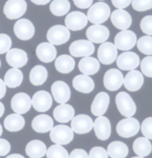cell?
Segmentation results:
<instances>
[{"label": "cell", "instance_id": "15", "mask_svg": "<svg viewBox=\"0 0 152 158\" xmlns=\"http://www.w3.org/2000/svg\"><path fill=\"white\" fill-rule=\"evenodd\" d=\"M11 106L15 113L25 114L31 108V99L28 94L25 93H16L11 99Z\"/></svg>", "mask_w": 152, "mask_h": 158}, {"label": "cell", "instance_id": "54", "mask_svg": "<svg viewBox=\"0 0 152 158\" xmlns=\"http://www.w3.org/2000/svg\"><path fill=\"white\" fill-rule=\"evenodd\" d=\"M132 158H144L143 157H140V156H138V157H132Z\"/></svg>", "mask_w": 152, "mask_h": 158}, {"label": "cell", "instance_id": "37", "mask_svg": "<svg viewBox=\"0 0 152 158\" xmlns=\"http://www.w3.org/2000/svg\"><path fill=\"white\" fill-rule=\"evenodd\" d=\"M139 51L145 55H152V37L151 35H144L136 41Z\"/></svg>", "mask_w": 152, "mask_h": 158}, {"label": "cell", "instance_id": "7", "mask_svg": "<svg viewBox=\"0 0 152 158\" xmlns=\"http://www.w3.org/2000/svg\"><path fill=\"white\" fill-rule=\"evenodd\" d=\"M136 35L134 32L125 30L117 33L114 38V45L118 50L123 51L130 50L136 44Z\"/></svg>", "mask_w": 152, "mask_h": 158}, {"label": "cell", "instance_id": "6", "mask_svg": "<svg viewBox=\"0 0 152 158\" xmlns=\"http://www.w3.org/2000/svg\"><path fill=\"white\" fill-rule=\"evenodd\" d=\"M71 38V33L67 27L63 25H54L48 30L47 39L53 45H62L68 42Z\"/></svg>", "mask_w": 152, "mask_h": 158}, {"label": "cell", "instance_id": "36", "mask_svg": "<svg viewBox=\"0 0 152 158\" xmlns=\"http://www.w3.org/2000/svg\"><path fill=\"white\" fill-rule=\"evenodd\" d=\"M71 9V3L68 0H54L50 5L51 14L56 16H63Z\"/></svg>", "mask_w": 152, "mask_h": 158}, {"label": "cell", "instance_id": "17", "mask_svg": "<svg viewBox=\"0 0 152 158\" xmlns=\"http://www.w3.org/2000/svg\"><path fill=\"white\" fill-rule=\"evenodd\" d=\"M110 32L105 26L101 24H94L86 31V36L92 43L100 44L105 42L109 38Z\"/></svg>", "mask_w": 152, "mask_h": 158}, {"label": "cell", "instance_id": "10", "mask_svg": "<svg viewBox=\"0 0 152 158\" xmlns=\"http://www.w3.org/2000/svg\"><path fill=\"white\" fill-rule=\"evenodd\" d=\"M71 127L73 131L78 135H84L90 132L94 127V121L87 114H78L71 120Z\"/></svg>", "mask_w": 152, "mask_h": 158}, {"label": "cell", "instance_id": "33", "mask_svg": "<svg viewBox=\"0 0 152 158\" xmlns=\"http://www.w3.org/2000/svg\"><path fill=\"white\" fill-rule=\"evenodd\" d=\"M107 152L111 158H125L128 155V148L123 142L113 141L108 146Z\"/></svg>", "mask_w": 152, "mask_h": 158}, {"label": "cell", "instance_id": "50", "mask_svg": "<svg viewBox=\"0 0 152 158\" xmlns=\"http://www.w3.org/2000/svg\"><path fill=\"white\" fill-rule=\"evenodd\" d=\"M31 2L37 5H45L51 2V0H30Z\"/></svg>", "mask_w": 152, "mask_h": 158}, {"label": "cell", "instance_id": "44", "mask_svg": "<svg viewBox=\"0 0 152 158\" xmlns=\"http://www.w3.org/2000/svg\"><path fill=\"white\" fill-rule=\"evenodd\" d=\"M89 158H108V152L104 148L95 146L89 152Z\"/></svg>", "mask_w": 152, "mask_h": 158}, {"label": "cell", "instance_id": "25", "mask_svg": "<svg viewBox=\"0 0 152 158\" xmlns=\"http://www.w3.org/2000/svg\"><path fill=\"white\" fill-rule=\"evenodd\" d=\"M53 115L57 122L62 123H68L74 117L75 110L71 105L62 103L55 107Z\"/></svg>", "mask_w": 152, "mask_h": 158}, {"label": "cell", "instance_id": "9", "mask_svg": "<svg viewBox=\"0 0 152 158\" xmlns=\"http://www.w3.org/2000/svg\"><path fill=\"white\" fill-rule=\"evenodd\" d=\"M117 48L111 42H103L98 48L97 56L99 61L105 65L113 64L117 59Z\"/></svg>", "mask_w": 152, "mask_h": 158}, {"label": "cell", "instance_id": "21", "mask_svg": "<svg viewBox=\"0 0 152 158\" xmlns=\"http://www.w3.org/2000/svg\"><path fill=\"white\" fill-rule=\"evenodd\" d=\"M94 129L96 138L100 140H107L111 134V122L105 116H99L94 123Z\"/></svg>", "mask_w": 152, "mask_h": 158}, {"label": "cell", "instance_id": "34", "mask_svg": "<svg viewBox=\"0 0 152 158\" xmlns=\"http://www.w3.org/2000/svg\"><path fill=\"white\" fill-rule=\"evenodd\" d=\"M47 70L44 66L37 65L30 72V81L34 86H41L47 81Z\"/></svg>", "mask_w": 152, "mask_h": 158}, {"label": "cell", "instance_id": "52", "mask_svg": "<svg viewBox=\"0 0 152 158\" xmlns=\"http://www.w3.org/2000/svg\"><path fill=\"white\" fill-rule=\"evenodd\" d=\"M5 113V106L2 102H0V118L2 117V115Z\"/></svg>", "mask_w": 152, "mask_h": 158}, {"label": "cell", "instance_id": "38", "mask_svg": "<svg viewBox=\"0 0 152 158\" xmlns=\"http://www.w3.org/2000/svg\"><path fill=\"white\" fill-rule=\"evenodd\" d=\"M47 158H69L67 150L61 145H53L50 146L46 152Z\"/></svg>", "mask_w": 152, "mask_h": 158}, {"label": "cell", "instance_id": "12", "mask_svg": "<svg viewBox=\"0 0 152 158\" xmlns=\"http://www.w3.org/2000/svg\"><path fill=\"white\" fill-rule=\"evenodd\" d=\"M14 31L19 39L28 41L33 38L35 33V27L30 20L27 19H21L15 23Z\"/></svg>", "mask_w": 152, "mask_h": 158}, {"label": "cell", "instance_id": "23", "mask_svg": "<svg viewBox=\"0 0 152 158\" xmlns=\"http://www.w3.org/2000/svg\"><path fill=\"white\" fill-rule=\"evenodd\" d=\"M125 89L130 92H136L142 88L144 84V77L140 71L131 70L123 80Z\"/></svg>", "mask_w": 152, "mask_h": 158}, {"label": "cell", "instance_id": "2", "mask_svg": "<svg viewBox=\"0 0 152 158\" xmlns=\"http://www.w3.org/2000/svg\"><path fill=\"white\" fill-rule=\"evenodd\" d=\"M116 105L123 116L126 118L132 117L136 112V103L132 98L125 92H120L116 95Z\"/></svg>", "mask_w": 152, "mask_h": 158}, {"label": "cell", "instance_id": "4", "mask_svg": "<svg viewBox=\"0 0 152 158\" xmlns=\"http://www.w3.org/2000/svg\"><path fill=\"white\" fill-rule=\"evenodd\" d=\"M51 140L55 144L68 145L74 139V131L71 128L65 125H58L50 131Z\"/></svg>", "mask_w": 152, "mask_h": 158}, {"label": "cell", "instance_id": "1", "mask_svg": "<svg viewBox=\"0 0 152 158\" xmlns=\"http://www.w3.org/2000/svg\"><path fill=\"white\" fill-rule=\"evenodd\" d=\"M111 15V8L108 4L99 2L91 6L88 11L87 18L91 23L100 24L105 22Z\"/></svg>", "mask_w": 152, "mask_h": 158}, {"label": "cell", "instance_id": "41", "mask_svg": "<svg viewBox=\"0 0 152 158\" xmlns=\"http://www.w3.org/2000/svg\"><path fill=\"white\" fill-rule=\"evenodd\" d=\"M12 46L11 37L7 34L0 33V54H4L10 50Z\"/></svg>", "mask_w": 152, "mask_h": 158}, {"label": "cell", "instance_id": "39", "mask_svg": "<svg viewBox=\"0 0 152 158\" xmlns=\"http://www.w3.org/2000/svg\"><path fill=\"white\" fill-rule=\"evenodd\" d=\"M132 7L138 12H144L152 8V0H132Z\"/></svg>", "mask_w": 152, "mask_h": 158}, {"label": "cell", "instance_id": "31", "mask_svg": "<svg viewBox=\"0 0 152 158\" xmlns=\"http://www.w3.org/2000/svg\"><path fill=\"white\" fill-rule=\"evenodd\" d=\"M55 67L59 73L68 74L74 70L75 61L73 57L68 55H61L55 61Z\"/></svg>", "mask_w": 152, "mask_h": 158}, {"label": "cell", "instance_id": "47", "mask_svg": "<svg viewBox=\"0 0 152 158\" xmlns=\"http://www.w3.org/2000/svg\"><path fill=\"white\" fill-rule=\"evenodd\" d=\"M132 0H111V2L115 7L118 9H124L128 7Z\"/></svg>", "mask_w": 152, "mask_h": 158}, {"label": "cell", "instance_id": "29", "mask_svg": "<svg viewBox=\"0 0 152 158\" xmlns=\"http://www.w3.org/2000/svg\"><path fill=\"white\" fill-rule=\"evenodd\" d=\"M25 152L30 158H42L46 155V145L41 140H31L26 146Z\"/></svg>", "mask_w": 152, "mask_h": 158}, {"label": "cell", "instance_id": "27", "mask_svg": "<svg viewBox=\"0 0 152 158\" xmlns=\"http://www.w3.org/2000/svg\"><path fill=\"white\" fill-rule=\"evenodd\" d=\"M74 88L81 93L88 94L94 89V80L86 75H78L75 76L72 81Z\"/></svg>", "mask_w": 152, "mask_h": 158}, {"label": "cell", "instance_id": "11", "mask_svg": "<svg viewBox=\"0 0 152 158\" xmlns=\"http://www.w3.org/2000/svg\"><path fill=\"white\" fill-rule=\"evenodd\" d=\"M123 80L124 78L121 71L114 68L110 69L104 75V86L109 91H117L123 86Z\"/></svg>", "mask_w": 152, "mask_h": 158}, {"label": "cell", "instance_id": "14", "mask_svg": "<svg viewBox=\"0 0 152 158\" xmlns=\"http://www.w3.org/2000/svg\"><path fill=\"white\" fill-rule=\"evenodd\" d=\"M117 65L122 70L131 71L137 68L140 60L137 54L134 52H125L117 58Z\"/></svg>", "mask_w": 152, "mask_h": 158}, {"label": "cell", "instance_id": "5", "mask_svg": "<svg viewBox=\"0 0 152 158\" xmlns=\"http://www.w3.org/2000/svg\"><path fill=\"white\" fill-rule=\"evenodd\" d=\"M27 10L25 0H7L4 6L3 12L8 19H17L22 17Z\"/></svg>", "mask_w": 152, "mask_h": 158}, {"label": "cell", "instance_id": "46", "mask_svg": "<svg viewBox=\"0 0 152 158\" xmlns=\"http://www.w3.org/2000/svg\"><path fill=\"white\" fill-rule=\"evenodd\" d=\"M69 158H89L88 153L82 148H76L70 154Z\"/></svg>", "mask_w": 152, "mask_h": 158}, {"label": "cell", "instance_id": "3", "mask_svg": "<svg viewBox=\"0 0 152 158\" xmlns=\"http://www.w3.org/2000/svg\"><path fill=\"white\" fill-rule=\"evenodd\" d=\"M140 124L137 119L132 117L121 120L117 123L116 131L119 136L124 138H129L135 136L140 131Z\"/></svg>", "mask_w": 152, "mask_h": 158}, {"label": "cell", "instance_id": "24", "mask_svg": "<svg viewBox=\"0 0 152 158\" xmlns=\"http://www.w3.org/2000/svg\"><path fill=\"white\" fill-rule=\"evenodd\" d=\"M56 53L57 52L54 45L48 42L41 43L36 49L37 58L44 63H50L56 59Z\"/></svg>", "mask_w": 152, "mask_h": 158}, {"label": "cell", "instance_id": "45", "mask_svg": "<svg viewBox=\"0 0 152 158\" xmlns=\"http://www.w3.org/2000/svg\"><path fill=\"white\" fill-rule=\"evenodd\" d=\"M11 144L7 140L0 138V157L7 155L11 151Z\"/></svg>", "mask_w": 152, "mask_h": 158}, {"label": "cell", "instance_id": "28", "mask_svg": "<svg viewBox=\"0 0 152 158\" xmlns=\"http://www.w3.org/2000/svg\"><path fill=\"white\" fill-rule=\"evenodd\" d=\"M78 67L83 74L86 76H93L100 70V64L96 59L88 56L84 57L79 61Z\"/></svg>", "mask_w": 152, "mask_h": 158}, {"label": "cell", "instance_id": "26", "mask_svg": "<svg viewBox=\"0 0 152 158\" xmlns=\"http://www.w3.org/2000/svg\"><path fill=\"white\" fill-rule=\"evenodd\" d=\"M31 127L36 132L44 134L50 131L54 127V120L47 114H39L32 120Z\"/></svg>", "mask_w": 152, "mask_h": 158}, {"label": "cell", "instance_id": "22", "mask_svg": "<svg viewBox=\"0 0 152 158\" xmlns=\"http://www.w3.org/2000/svg\"><path fill=\"white\" fill-rule=\"evenodd\" d=\"M110 97L105 92H100L94 98L91 106V113L94 116H102L107 112L109 106Z\"/></svg>", "mask_w": 152, "mask_h": 158}, {"label": "cell", "instance_id": "51", "mask_svg": "<svg viewBox=\"0 0 152 158\" xmlns=\"http://www.w3.org/2000/svg\"><path fill=\"white\" fill-rule=\"evenodd\" d=\"M6 158H25V157L20 154H12V155L7 156Z\"/></svg>", "mask_w": 152, "mask_h": 158}, {"label": "cell", "instance_id": "13", "mask_svg": "<svg viewBox=\"0 0 152 158\" xmlns=\"http://www.w3.org/2000/svg\"><path fill=\"white\" fill-rule=\"evenodd\" d=\"M31 103L34 110L37 112H45L48 111L52 106L53 98L48 92L40 90L33 95Z\"/></svg>", "mask_w": 152, "mask_h": 158}, {"label": "cell", "instance_id": "30", "mask_svg": "<svg viewBox=\"0 0 152 158\" xmlns=\"http://www.w3.org/2000/svg\"><path fill=\"white\" fill-rule=\"evenodd\" d=\"M25 125V118L21 114L17 113L9 114L4 120V127L5 129L11 132H16L22 130Z\"/></svg>", "mask_w": 152, "mask_h": 158}, {"label": "cell", "instance_id": "53", "mask_svg": "<svg viewBox=\"0 0 152 158\" xmlns=\"http://www.w3.org/2000/svg\"><path fill=\"white\" fill-rule=\"evenodd\" d=\"M2 131H3L2 127V125H1V124H0V137H1V135H2Z\"/></svg>", "mask_w": 152, "mask_h": 158}, {"label": "cell", "instance_id": "19", "mask_svg": "<svg viewBox=\"0 0 152 158\" xmlns=\"http://www.w3.org/2000/svg\"><path fill=\"white\" fill-rule=\"evenodd\" d=\"M28 57L26 52L19 48L10 49L7 52L6 61L14 68H21L27 64Z\"/></svg>", "mask_w": 152, "mask_h": 158}, {"label": "cell", "instance_id": "18", "mask_svg": "<svg viewBox=\"0 0 152 158\" xmlns=\"http://www.w3.org/2000/svg\"><path fill=\"white\" fill-rule=\"evenodd\" d=\"M51 93L56 103H66L71 98V89L65 82L62 81H55L51 86Z\"/></svg>", "mask_w": 152, "mask_h": 158}, {"label": "cell", "instance_id": "42", "mask_svg": "<svg viewBox=\"0 0 152 158\" xmlns=\"http://www.w3.org/2000/svg\"><path fill=\"white\" fill-rule=\"evenodd\" d=\"M141 131L145 138L152 140V117L145 118L142 121Z\"/></svg>", "mask_w": 152, "mask_h": 158}, {"label": "cell", "instance_id": "16", "mask_svg": "<svg viewBox=\"0 0 152 158\" xmlns=\"http://www.w3.org/2000/svg\"><path fill=\"white\" fill-rule=\"evenodd\" d=\"M87 16L80 11H73L67 15L65 23L68 30L73 31H81L88 24Z\"/></svg>", "mask_w": 152, "mask_h": 158}, {"label": "cell", "instance_id": "35", "mask_svg": "<svg viewBox=\"0 0 152 158\" xmlns=\"http://www.w3.org/2000/svg\"><path fill=\"white\" fill-rule=\"evenodd\" d=\"M133 150L140 157L149 156L152 151V145L149 139L145 137L136 138L133 143Z\"/></svg>", "mask_w": 152, "mask_h": 158}, {"label": "cell", "instance_id": "49", "mask_svg": "<svg viewBox=\"0 0 152 158\" xmlns=\"http://www.w3.org/2000/svg\"><path fill=\"white\" fill-rule=\"evenodd\" d=\"M6 94V85L3 80L0 78V99L3 98Z\"/></svg>", "mask_w": 152, "mask_h": 158}, {"label": "cell", "instance_id": "43", "mask_svg": "<svg viewBox=\"0 0 152 158\" xmlns=\"http://www.w3.org/2000/svg\"><path fill=\"white\" fill-rule=\"evenodd\" d=\"M140 28L144 33L152 35V16H146L140 22Z\"/></svg>", "mask_w": 152, "mask_h": 158}, {"label": "cell", "instance_id": "56", "mask_svg": "<svg viewBox=\"0 0 152 158\" xmlns=\"http://www.w3.org/2000/svg\"><path fill=\"white\" fill-rule=\"evenodd\" d=\"M100 1H103V0H100Z\"/></svg>", "mask_w": 152, "mask_h": 158}, {"label": "cell", "instance_id": "20", "mask_svg": "<svg viewBox=\"0 0 152 158\" xmlns=\"http://www.w3.org/2000/svg\"><path fill=\"white\" fill-rule=\"evenodd\" d=\"M111 21L117 29L121 31L128 29L132 24V18L130 14L123 9H117L112 12Z\"/></svg>", "mask_w": 152, "mask_h": 158}, {"label": "cell", "instance_id": "40", "mask_svg": "<svg viewBox=\"0 0 152 158\" xmlns=\"http://www.w3.org/2000/svg\"><path fill=\"white\" fill-rule=\"evenodd\" d=\"M140 68L144 76L152 78V56H147L142 60Z\"/></svg>", "mask_w": 152, "mask_h": 158}, {"label": "cell", "instance_id": "55", "mask_svg": "<svg viewBox=\"0 0 152 158\" xmlns=\"http://www.w3.org/2000/svg\"><path fill=\"white\" fill-rule=\"evenodd\" d=\"M0 67H1V61H0Z\"/></svg>", "mask_w": 152, "mask_h": 158}, {"label": "cell", "instance_id": "8", "mask_svg": "<svg viewBox=\"0 0 152 158\" xmlns=\"http://www.w3.org/2000/svg\"><path fill=\"white\" fill-rule=\"evenodd\" d=\"M95 47L89 40H77L72 42L69 47V52L74 57H88L94 54Z\"/></svg>", "mask_w": 152, "mask_h": 158}, {"label": "cell", "instance_id": "32", "mask_svg": "<svg viewBox=\"0 0 152 158\" xmlns=\"http://www.w3.org/2000/svg\"><path fill=\"white\" fill-rule=\"evenodd\" d=\"M23 74L18 68H12L7 71L4 77V82L9 88H16L22 84Z\"/></svg>", "mask_w": 152, "mask_h": 158}, {"label": "cell", "instance_id": "48", "mask_svg": "<svg viewBox=\"0 0 152 158\" xmlns=\"http://www.w3.org/2000/svg\"><path fill=\"white\" fill-rule=\"evenodd\" d=\"M74 3L80 9H87L91 6L93 0H73Z\"/></svg>", "mask_w": 152, "mask_h": 158}]
</instances>
